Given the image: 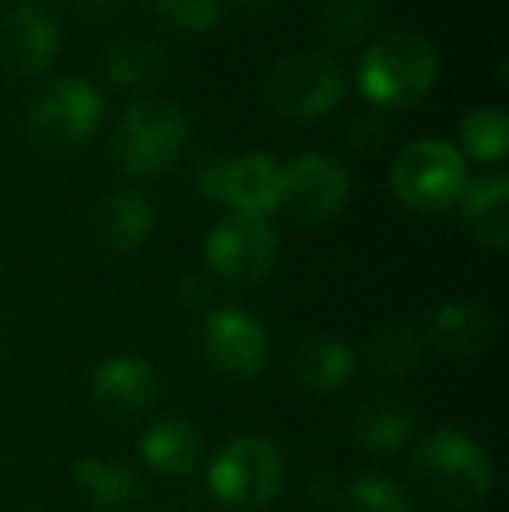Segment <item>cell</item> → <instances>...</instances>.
Segmentation results:
<instances>
[{
  "instance_id": "obj_1",
  "label": "cell",
  "mask_w": 509,
  "mask_h": 512,
  "mask_svg": "<svg viewBox=\"0 0 509 512\" xmlns=\"http://www.w3.org/2000/svg\"><path fill=\"white\" fill-rule=\"evenodd\" d=\"M189 143V122L175 105L161 98H143L129 105L112 136V154L126 175L150 178L168 171Z\"/></svg>"
},
{
  "instance_id": "obj_2",
  "label": "cell",
  "mask_w": 509,
  "mask_h": 512,
  "mask_svg": "<svg viewBox=\"0 0 509 512\" xmlns=\"http://www.w3.org/2000/svg\"><path fill=\"white\" fill-rule=\"evenodd\" d=\"M436 81V53L422 35L391 32L363 53L360 91L374 105H415Z\"/></svg>"
},
{
  "instance_id": "obj_3",
  "label": "cell",
  "mask_w": 509,
  "mask_h": 512,
  "mask_svg": "<svg viewBox=\"0 0 509 512\" xmlns=\"http://www.w3.org/2000/svg\"><path fill=\"white\" fill-rule=\"evenodd\" d=\"M412 471L433 492V499H440L450 509L478 506L492 488V467L482 446L450 429L433 432L415 450Z\"/></svg>"
},
{
  "instance_id": "obj_4",
  "label": "cell",
  "mask_w": 509,
  "mask_h": 512,
  "mask_svg": "<svg viewBox=\"0 0 509 512\" xmlns=\"http://www.w3.org/2000/svg\"><path fill=\"white\" fill-rule=\"evenodd\" d=\"M102 98L84 77H56L35 95L28 112V136L49 157H67L95 136Z\"/></svg>"
},
{
  "instance_id": "obj_5",
  "label": "cell",
  "mask_w": 509,
  "mask_h": 512,
  "mask_svg": "<svg viewBox=\"0 0 509 512\" xmlns=\"http://www.w3.org/2000/svg\"><path fill=\"white\" fill-rule=\"evenodd\" d=\"M394 196L419 213H440L461 199L468 175L464 157L447 140H415L398 154L391 168Z\"/></svg>"
},
{
  "instance_id": "obj_6",
  "label": "cell",
  "mask_w": 509,
  "mask_h": 512,
  "mask_svg": "<svg viewBox=\"0 0 509 512\" xmlns=\"http://www.w3.org/2000/svg\"><path fill=\"white\" fill-rule=\"evenodd\" d=\"M279 488H283V460L276 446L262 436L234 439L210 467V492L238 512L269 506Z\"/></svg>"
},
{
  "instance_id": "obj_7",
  "label": "cell",
  "mask_w": 509,
  "mask_h": 512,
  "mask_svg": "<svg viewBox=\"0 0 509 512\" xmlns=\"http://www.w3.org/2000/svg\"><path fill=\"white\" fill-rule=\"evenodd\" d=\"M346 81L342 67L325 53H290L269 70L265 77V98L279 115L290 119H318L339 105Z\"/></svg>"
},
{
  "instance_id": "obj_8",
  "label": "cell",
  "mask_w": 509,
  "mask_h": 512,
  "mask_svg": "<svg viewBox=\"0 0 509 512\" xmlns=\"http://www.w3.org/2000/svg\"><path fill=\"white\" fill-rule=\"evenodd\" d=\"M276 262V234L265 220L231 216L206 237V265L231 286H255Z\"/></svg>"
},
{
  "instance_id": "obj_9",
  "label": "cell",
  "mask_w": 509,
  "mask_h": 512,
  "mask_svg": "<svg viewBox=\"0 0 509 512\" xmlns=\"http://www.w3.org/2000/svg\"><path fill=\"white\" fill-rule=\"evenodd\" d=\"M199 345H203V356L220 377L234 380H252L262 373L265 359H269V338L265 328L245 310H213L203 321L199 331Z\"/></svg>"
},
{
  "instance_id": "obj_10",
  "label": "cell",
  "mask_w": 509,
  "mask_h": 512,
  "mask_svg": "<svg viewBox=\"0 0 509 512\" xmlns=\"http://www.w3.org/2000/svg\"><path fill=\"white\" fill-rule=\"evenodd\" d=\"M349 171L328 154H304L283 168L279 206L304 223H325L346 206Z\"/></svg>"
},
{
  "instance_id": "obj_11",
  "label": "cell",
  "mask_w": 509,
  "mask_h": 512,
  "mask_svg": "<svg viewBox=\"0 0 509 512\" xmlns=\"http://www.w3.org/2000/svg\"><path fill=\"white\" fill-rule=\"evenodd\" d=\"M60 21L39 0H18L0 18V67L11 74H42L60 53Z\"/></svg>"
},
{
  "instance_id": "obj_12",
  "label": "cell",
  "mask_w": 509,
  "mask_h": 512,
  "mask_svg": "<svg viewBox=\"0 0 509 512\" xmlns=\"http://www.w3.org/2000/svg\"><path fill=\"white\" fill-rule=\"evenodd\" d=\"M161 394L154 366L140 356H109L91 373V398L112 418L143 415Z\"/></svg>"
},
{
  "instance_id": "obj_13",
  "label": "cell",
  "mask_w": 509,
  "mask_h": 512,
  "mask_svg": "<svg viewBox=\"0 0 509 512\" xmlns=\"http://www.w3.org/2000/svg\"><path fill=\"white\" fill-rule=\"evenodd\" d=\"M279 189H283V168L276 164V157L269 154L231 157L220 203L231 206L234 216L265 220V216L279 209Z\"/></svg>"
},
{
  "instance_id": "obj_14",
  "label": "cell",
  "mask_w": 509,
  "mask_h": 512,
  "mask_svg": "<svg viewBox=\"0 0 509 512\" xmlns=\"http://www.w3.org/2000/svg\"><path fill=\"white\" fill-rule=\"evenodd\" d=\"M154 230V206L143 192L136 189H119L112 196L102 199V206L95 209V234L105 248L112 251H133Z\"/></svg>"
},
{
  "instance_id": "obj_15",
  "label": "cell",
  "mask_w": 509,
  "mask_h": 512,
  "mask_svg": "<svg viewBox=\"0 0 509 512\" xmlns=\"http://www.w3.org/2000/svg\"><path fill=\"white\" fill-rule=\"evenodd\" d=\"M140 453L157 474L168 478H185L196 471L199 453H203V439H199L196 425L189 418H161L140 436Z\"/></svg>"
},
{
  "instance_id": "obj_16",
  "label": "cell",
  "mask_w": 509,
  "mask_h": 512,
  "mask_svg": "<svg viewBox=\"0 0 509 512\" xmlns=\"http://www.w3.org/2000/svg\"><path fill=\"white\" fill-rule=\"evenodd\" d=\"M74 478L102 512H140V506L147 502V488H143L140 474L123 464L81 457L74 464Z\"/></svg>"
},
{
  "instance_id": "obj_17",
  "label": "cell",
  "mask_w": 509,
  "mask_h": 512,
  "mask_svg": "<svg viewBox=\"0 0 509 512\" xmlns=\"http://www.w3.org/2000/svg\"><path fill=\"white\" fill-rule=\"evenodd\" d=\"M293 370H297V380L307 387V391L339 394L342 387L353 380L356 363H353V352H349L346 342L328 338V335H314L297 349Z\"/></svg>"
},
{
  "instance_id": "obj_18",
  "label": "cell",
  "mask_w": 509,
  "mask_h": 512,
  "mask_svg": "<svg viewBox=\"0 0 509 512\" xmlns=\"http://www.w3.org/2000/svg\"><path fill=\"white\" fill-rule=\"evenodd\" d=\"M464 220L475 230L478 241L489 248H506L509 244V182L503 175H485L478 182L464 185L461 192Z\"/></svg>"
},
{
  "instance_id": "obj_19",
  "label": "cell",
  "mask_w": 509,
  "mask_h": 512,
  "mask_svg": "<svg viewBox=\"0 0 509 512\" xmlns=\"http://www.w3.org/2000/svg\"><path fill=\"white\" fill-rule=\"evenodd\" d=\"M489 335V314L475 304H464V300L443 304L429 321V338L447 356H475V352H482L489 345Z\"/></svg>"
},
{
  "instance_id": "obj_20",
  "label": "cell",
  "mask_w": 509,
  "mask_h": 512,
  "mask_svg": "<svg viewBox=\"0 0 509 512\" xmlns=\"http://www.w3.org/2000/svg\"><path fill=\"white\" fill-rule=\"evenodd\" d=\"M164 67H168V56L150 39L112 42L102 60L105 77H109V84H116V88H143V84L161 81Z\"/></svg>"
},
{
  "instance_id": "obj_21",
  "label": "cell",
  "mask_w": 509,
  "mask_h": 512,
  "mask_svg": "<svg viewBox=\"0 0 509 512\" xmlns=\"http://www.w3.org/2000/svg\"><path fill=\"white\" fill-rule=\"evenodd\" d=\"M415 436V418L408 408L377 401V405L360 408L356 415V439L374 453H394Z\"/></svg>"
},
{
  "instance_id": "obj_22",
  "label": "cell",
  "mask_w": 509,
  "mask_h": 512,
  "mask_svg": "<svg viewBox=\"0 0 509 512\" xmlns=\"http://www.w3.org/2000/svg\"><path fill=\"white\" fill-rule=\"evenodd\" d=\"M332 506L339 512H412L408 495L381 474H360L353 481H339Z\"/></svg>"
},
{
  "instance_id": "obj_23",
  "label": "cell",
  "mask_w": 509,
  "mask_h": 512,
  "mask_svg": "<svg viewBox=\"0 0 509 512\" xmlns=\"http://www.w3.org/2000/svg\"><path fill=\"white\" fill-rule=\"evenodd\" d=\"M367 356L374 363V370L384 373V377H405V373H412L419 366L422 342L405 324H384V328H377L370 335Z\"/></svg>"
},
{
  "instance_id": "obj_24",
  "label": "cell",
  "mask_w": 509,
  "mask_h": 512,
  "mask_svg": "<svg viewBox=\"0 0 509 512\" xmlns=\"http://www.w3.org/2000/svg\"><path fill=\"white\" fill-rule=\"evenodd\" d=\"M461 143L478 161H503L509 147V119L503 108L496 105L471 108L461 122Z\"/></svg>"
},
{
  "instance_id": "obj_25",
  "label": "cell",
  "mask_w": 509,
  "mask_h": 512,
  "mask_svg": "<svg viewBox=\"0 0 509 512\" xmlns=\"http://www.w3.org/2000/svg\"><path fill=\"white\" fill-rule=\"evenodd\" d=\"M374 18V0H328V7L321 11V32L335 46H356L374 28Z\"/></svg>"
},
{
  "instance_id": "obj_26",
  "label": "cell",
  "mask_w": 509,
  "mask_h": 512,
  "mask_svg": "<svg viewBox=\"0 0 509 512\" xmlns=\"http://www.w3.org/2000/svg\"><path fill=\"white\" fill-rule=\"evenodd\" d=\"M147 7L175 32H206L224 14V0H147Z\"/></svg>"
},
{
  "instance_id": "obj_27",
  "label": "cell",
  "mask_w": 509,
  "mask_h": 512,
  "mask_svg": "<svg viewBox=\"0 0 509 512\" xmlns=\"http://www.w3.org/2000/svg\"><path fill=\"white\" fill-rule=\"evenodd\" d=\"M227 168H231V157H224V154L203 157V161L196 164V171H192V182H196V189L203 192V196L220 199V192H224Z\"/></svg>"
},
{
  "instance_id": "obj_28",
  "label": "cell",
  "mask_w": 509,
  "mask_h": 512,
  "mask_svg": "<svg viewBox=\"0 0 509 512\" xmlns=\"http://www.w3.org/2000/svg\"><path fill=\"white\" fill-rule=\"evenodd\" d=\"M381 140H384V119L374 112V108H367V112L349 119V143H353L356 150L377 147Z\"/></svg>"
},
{
  "instance_id": "obj_29",
  "label": "cell",
  "mask_w": 509,
  "mask_h": 512,
  "mask_svg": "<svg viewBox=\"0 0 509 512\" xmlns=\"http://www.w3.org/2000/svg\"><path fill=\"white\" fill-rule=\"evenodd\" d=\"M70 7L84 21H105L123 7V0H70Z\"/></svg>"
},
{
  "instance_id": "obj_30",
  "label": "cell",
  "mask_w": 509,
  "mask_h": 512,
  "mask_svg": "<svg viewBox=\"0 0 509 512\" xmlns=\"http://www.w3.org/2000/svg\"><path fill=\"white\" fill-rule=\"evenodd\" d=\"M238 4H245V7H265L269 0H238Z\"/></svg>"
}]
</instances>
